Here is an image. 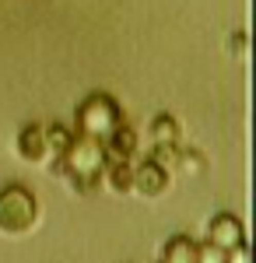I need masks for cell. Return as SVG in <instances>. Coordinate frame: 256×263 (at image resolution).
Listing matches in <instances>:
<instances>
[{
	"instance_id": "obj_1",
	"label": "cell",
	"mask_w": 256,
	"mask_h": 263,
	"mask_svg": "<svg viewBox=\"0 0 256 263\" xmlns=\"http://www.w3.org/2000/svg\"><path fill=\"white\" fill-rule=\"evenodd\" d=\"M197 246L186 242V239H176V242L165 249V263H197Z\"/></svg>"
},
{
	"instance_id": "obj_2",
	"label": "cell",
	"mask_w": 256,
	"mask_h": 263,
	"mask_svg": "<svg viewBox=\"0 0 256 263\" xmlns=\"http://www.w3.org/2000/svg\"><path fill=\"white\" fill-rule=\"evenodd\" d=\"M239 242V224L235 221H221L214 224V246H221V249H228V246H235Z\"/></svg>"
}]
</instances>
